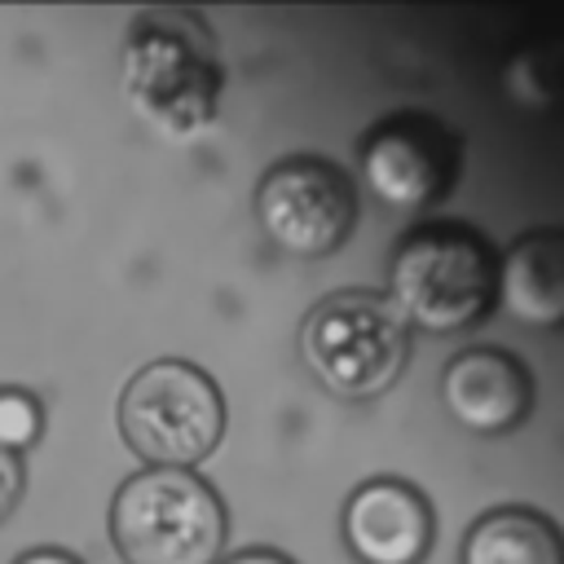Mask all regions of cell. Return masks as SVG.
Masks as SVG:
<instances>
[{
	"label": "cell",
	"instance_id": "5",
	"mask_svg": "<svg viewBox=\"0 0 564 564\" xmlns=\"http://www.w3.org/2000/svg\"><path fill=\"white\" fill-rule=\"evenodd\" d=\"M308 370L335 397L366 401L392 388L410 357V326L379 291H335L300 326Z\"/></svg>",
	"mask_w": 564,
	"mask_h": 564
},
{
	"label": "cell",
	"instance_id": "13",
	"mask_svg": "<svg viewBox=\"0 0 564 564\" xmlns=\"http://www.w3.org/2000/svg\"><path fill=\"white\" fill-rule=\"evenodd\" d=\"M22 494H26V467H22V454L0 449V524L18 511Z\"/></svg>",
	"mask_w": 564,
	"mask_h": 564
},
{
	"label": "cell",
	"instance_id": "14",
	"mask_svg": "<svg viewBox=\"0 0 564 564\" xmlns=\"http://www.w3.org/2000/svg\"><path fill=\"white\" fill-rule=\"evenodd\" d=\"M13 564H84L79 555L62 551V546H31L22 555H13Z\"/></svg>",
	"mask_w": 564,
	"mask_h": 564
},
{
	"label": "cell",
	"instance_id": "6",
	"mask_svg": "<svg viewBox=\"0 0 564 564\" xmlns=\"http://www.w3.org/2000/svg\"><path fill=\"white\" fill-rule=\"evenodd\" d=\"M260 229L291 256H330L357 225V189L344 167L317 154L282 159L256 189Z\"/></svg>",
	"mask_w": 564,
	"mask_h": 564
},
{
	"label": "cell",
	"instance_id": "11",
	"mask_svg": "<svg viewBox=\"0 0 564 564\" xmlns=\"http://www.w3.org/2000/svg\"><path fill=\"white\" fill-rule=\"evenodd\" d=\"M463 564H564V533L529 507H498L467 529Z\"/></svg>",
	"mask_w": 564,
	"mask_h": 564
},
{
	"label": "cell",
	"instance_id": "8",
	"mask_svg": "<svg viewBox=\"0 0 564 564\" xmlns=\"http://www.w3.org/2000/svg\"><path fill=\"white\" fill-rule=\"evenodd\" d=\"M344 542L361 564H419L432 546V507L405 480H366L344 507Z\"/></svg>",
	"mask_w": 564,
	"mask_h": 564
},
{
	"label": "cell",
	"instance_id": "7",
	"mask_svg": "<svg viewBox=\"0 0 564 564\" xmlns=\"http://www.w3.org/2000/svg\"><path fill=\"white\" fill-rule=\"evenodd\" d=\"M463 167V145L458 137L419 110H401L379 119L357 150V172L370 185V194L383 207L414 212L449 194Z\"/></svg>",
	"mask_w": 564,
	"mask_h": 564
},
{
	"label": "cell",
	"instance_id": "2",
	"mask_svg": "<svg viewBox=\"0 0 564 564\" xmlns=\"http://www.w3.org/2000/svg\"><path fill=\"white\" fill-rule=\"evenodd\" d=\"M225 533V502L198 471L141 467L110 498V542L123 564H220Z\"/></svg>",
	"mask_w": 564,
	"mask_h": 564
},
{
	"label": "cell",
	"instance_id": "4",
	"mask_svg": "<svg viewBox=\"0 0 564 564\" xmlns=\"http://www.w3.org/2000/svg\"><path fill=\"white\" fill-rule=\"evenodd\" d=\"M119 436L150 467L194 471L225 436V397L194 361L159 357L123 383Z\"/></svg>",
	"mask_w": 564,
	"mask_h": 564
},
{
	"label": "cell",
	"instance_id": "15",
	"mask_svg": "<svg viewBox=\"0 0 564 564\" xmlns=\"http://www.w3.org/2000/svg\"><path fill=\"white\" fill-rule=\"evenodd\" d=\"M225 564H295V560H286V555H278V551H238V555H229Z\"/></svg>",
	"mask_w": 564,
	"mask_h": 564
},
{
	"label": "cell",
	"instance_id": "10",
	"mask_svg": "<svg viewBox=\"0 0 564 564\" xmlns=\"http://www.w3.org/2000/svg\"><path fill=\"white\" fill-rule=\"evenodd\" d=\"M494 300L533 330L564 326V229L520 234L494 269Z\"/></svg>",
	"mask_w": 564,
	"mask_h": 564
},
{
	"label": "cell",
	"instance_id": "1",
	"mask_svg": "<svg viewBox=\"0 0 564 564\" xmlns=\"http://www.w3.org/2000/svg\"><path fill=\"white\" fill-rule=\"evenodd\" d=\"M220 53L207 22L189 9H141L123 40L128 97L172 137H189L216 119Z\"/></svg>",
	"mask_w": 564,
	"mask_h": 564
},
{
	"label": "cell",
	"instance_id": "12",
	"mask_svg": "<svg viewBox=\"0 0 564 564\" xmlns=\"http://www.w3.org/2000/svg\"><path fill=\"white\" fill-rule=\"evenodd\" d=\"M44 432V410L26 388L4 383L0 388V449L26 454Z\"/></svg>",
	"mask_w": 564,
	"mask_h": 564
},
{
	"label": "cell",
	"instance_id": "9",
	"mask_svg": "<svg viewBox=\"0 0 564 564\" xmlns=\"http://www.w3.org/2000/svg\"><path fill=\"white\" fill-rule=\"evenodd\" d=\"M445 410L480 436L511 432L533 405V375L507 348H463L441 379Z\"/></svg>",
	"mask_w": 564,
	"mask_h": 564
},
{
	"label": "cell",
	"instance_id": "3",
	"mask_svg": "<svg viewBox=\"0 0 564 564\" xmlns=\"http://www.w3.org/2000/svg\"><path fill=\"white\" fill-rule=\"evenodd\" d=\"M494 269L498 260L471 225H419L392 251L388 300L405 317V326L449 335L494 308Z\"/></svg>",
	"mask_w": 564,
	"mask_h": 564
}]
</instances>
